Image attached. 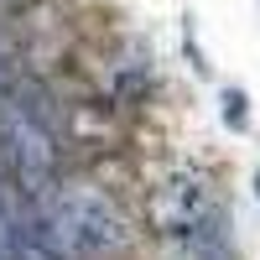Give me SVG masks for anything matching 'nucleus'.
I'll return each mask as SVG.
<instances>
[{"instance_id":"nucleus-3","label":"nucleus","mask_w":260,"mask_h":260,"mask_svg":"<svg viewBox=\"0 0 260 260\" xmlns=\"http://www.w3.org/2000/svg\"><path fill=\"white\" fill-rule=\"evenodd\" d=\"M224 120H229V125H245V120H250L245 94H240V89H229V94H224Z\"/></svg>"},{"instance_id":"nucleus-2","label":"nucleus","mask_w":260,"mask_h":260,"mask_svg":"<svg viewBox=\"0 0 260 260\" xmlns=\"http://www.w3.org/2000/svg\"><path fill=\"white\" fill-rule=\"evenodd\" d=\"M47 229L57 234L68 250H110L120 240V219L104 213L99 203L89 198H62L52 213H47Z\"/></svg>"},{"instance_id":"nucleus-1","label":"nucleus","mask_w":260,"mask_h":260,"mask_svg":"<svg viewBox=\"0 0 260 260\" xmlns=\"http://www.w3.org/2000/svg\"><path fill=\"white\" fill-rule=\"evenodd\" d=\"M6 156L16 167V177L26 192H47L57 177V146L42 130V120H31V110H11L6 115Z\"/></svg>"}]
</instances>
